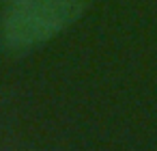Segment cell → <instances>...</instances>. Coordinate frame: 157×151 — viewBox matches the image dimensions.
Wrapping results in <instances>:
<instances>
[{"label":"cell","mask_w":157,"mask_h":151,"mask_svg":"<svg viewBox=\"0 0 157 151\" xmlns=\"http://www.w3.org/2000/svg\"><path fill=\"white\" fill-rule=\"evenodd\" d=\"M93 0H5L0 41L11 52L33 50L73 26Z\"/></svg>","instance_id":"obj_1"}]
</instances>
